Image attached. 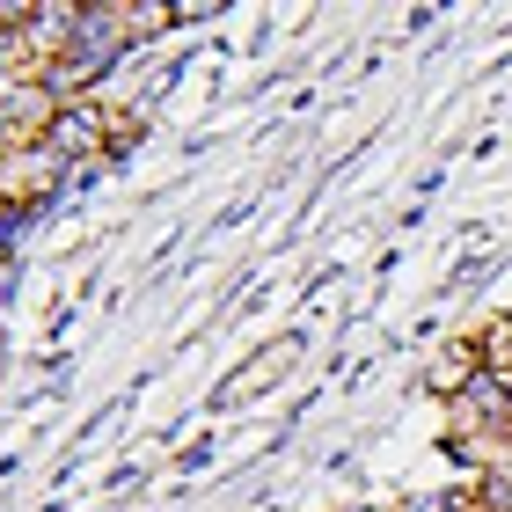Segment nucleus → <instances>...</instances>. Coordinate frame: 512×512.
<instances>
[{
	"instance_id": "f03ea898",
	"label": "nucleus",
	"mask_w": 512,
	"mask_h": 512,
	"mask_svg": "<svg viewBox=\"0 0 512 512\" xmlns=\"http://www.w3.org/2000/svg\"><path fill=\"white\" fill-rule=\"evenodd\" d=\"M213 15H227L220 0H176V22H213Z\"/></svg>"
},
{
	"instance_id": "f257e3e1",
	"label": "nucleus",
	"mask_w": 512,
	"mask_h": 512,
	"mask_svg": "<svg viewBox=\"0 0 512 512\" xmlns=\"http://www.w3.org/2000/svg\"><path fill=\"white\" fill-rule=\"evenodd\" d=\"M300 352H308V344H300L293 330H286V337H271V344H256V352L235 366V374H227L220 403H227V395H264V388H278V374H286V366H300Z\"/></svg>"
}]
</instances>
